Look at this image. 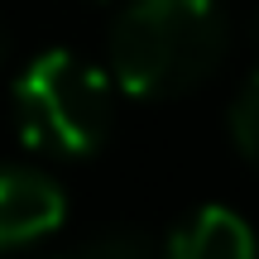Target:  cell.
Listing matches in <instances>:
<instances>
[{"instance_id": "6da1fadb", "label": "cell", "mask_w": 259, "mask_h": 259, "mask_svg": "<svg viewBox=\"0 0 259 259\" xmlns=\"http://www.w3.org/2000/svg\"><path fill=\"white\" fill-rule=\"evenodd\" d=\"M111 82L139 101H168L221 67L231 19L206 0H139L111 24Z\"/></svg>"}, {"instance_id": "7a4b0ae2", "label": "cell", "mask_w": 259, "mask_h": 259, "mask_svg": "<svg viewBox=\"0 0 259 259\" xmlns=\"http://www.w3.org/2000/svg\"><path fill=\"white\" fill-rule=\"evenodd\" d=\"M15 130L29 149L58 158L96 154L115 120V82L77 48H44L15 77Z\"/></svg>"}, {"instance_id": "3957f363", "label": "cell", "mask_w": 259, "mask_h": 259, "mask_svg": "<svg viewBox=\"0 0 259 259\" xmlns=\"http://www.w3.org/2000/svg\"><path fill=\"white\" fill-rule=\"evenodd\" d=\"M67 221V192L38 163H0V254L53 235Z\"/></svg>"}, {"instance_id": "277c9868", "label": "cell", "mask_w": 259, "mask_h": 259, "mask_svg": "<svg viewBox=\"0 0 259 259\" xmlns=\"http://www.w3.org/2000/svg\"><path fill=\"white\" fill-rule=\"evenodd\" d=\"M163 259H259V240L240 211L231 206H197L173 226Z\"/></svg>"}, {"instance_id": "5b68a950", "label": "cell", "mask_w": 259, "mask_h": 259, "mask_svg": "<svg viewBox=\"0 0 259 259\" xmlns=\"http://www.w3.org/2000/svg\"><path fill=\"white\" fill-rule=\"evenodd\" d=\"M67 259H163L154 250V240H149L144 231H135V226H111V231L92 235L87 245H77Z\"/></svg>"}, {"instance_id": "8992f818", "label": "cell", "mask_w": 259, "mask_h": 259, "mask_svg": "<svg viewBox=\"0 0 259 259\" xmlns=\"http://www.w3.org/2000/svg\"><path fill=\"white\" fill-rule=\"evenodd\" d=\"M231 139H235V149H240L245 158L259 168V67L250 77H245V87L235 92V101H231Z\"/></svg>"}, {"instance_id": "52a82bcc", "label": "cell", "mask_w": 259, "mask_h": 259, "mask_svg": "<svg viewBox=\"0 0 259 259\" xmlns=\"http://www.w3.org/2000/svg\"><path fill=\"white\" fill-rule=\"evenodd\" d=\"M0 63H5V29H0Z\"/></svg>"}, {"instance_id": "ba28073f", "label": "cell", "mask_w": 259, "mask_h": 259, "mask_svg": "<svg viewBox=\"0 0 259 259\" xmlns=\"http://www.w3.org/2000/svg\"><path fill=\"white\" fill-rule=\"evenodd\" d=\"M58 259H67V254H58Z\"/></svg>"}]
</instances>
